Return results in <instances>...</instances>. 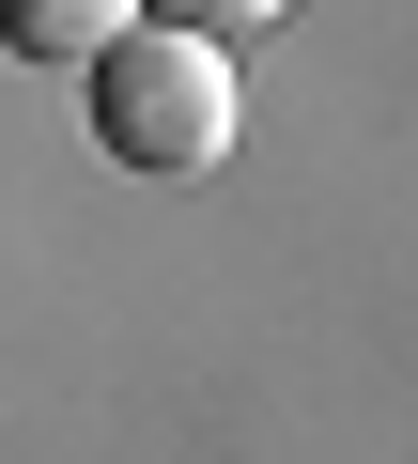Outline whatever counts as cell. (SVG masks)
Wrapping results in <instances>:
<instances>
[{"label": "cell", "instance_id": "6da1fadb", "mask_svg": "<svg viewBox=\"0 0 418 464\" xmlns=\"http://www.w3.org/2000/svg\"><path fill=\"white\" fill-rule=\"evenodd\" d=\"M93 140L124 170H218L233 155V63L218 32H170V16H124L93 47Z\"/></svg>", "mask_w": 418, "mask_h": 464}, {"label": "cell", "instance_id": "7a4b0ae2", "mask_svg": "<svg viewBox=\"0 0 418 464\" xmlns=\"http://www.w3.org/2000/svg\"><path fill=\"white\" fill-rule=\"evenodd\" d=\"M124 16H140V0H0V47H16V63H93Z\"/></svg>", "mask_w": 418, "mask_h": 464}, {"label": "cell", "instance_id": "3957f363", "mask_svg": "<svg viewBox=\"0 0 418 464\" xmlns=\"http://www.w3.org/2000/svg\"><path fill=\"white\" fill-rule=\"evenodd\" d=\"M155 16H170V32H218V47H233V32H279L295 0H155Z\"/></svg>", "mask_w": 418, "mask_h": 464}]
</instances>
